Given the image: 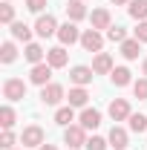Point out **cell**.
I'll list each match as a JSON object with an SVG mask.
<instances>
[{"label": "cell", "mask_w": 147, "mask_h": 150, "mask_svg": "<svg viewBox=\"0 0 147 150\" xmlns=\"http://www.w3.org/2000/svg\"><path fill=\"white\" fill-rule=\"evenodd\" d=\"M64 142H66V147H72V150H78V147H87V130L78 124H69L66 127V133H64Z\"/></svg>", "instance_id": "1"}, {"label": "cell", "mask_w": 147, "mask_h": 150, "mask_svg": "<svg viewBox=\"0 0 147 150\" xmlns=\"http://www.w3.org/2000/svg\"><path fill=\"white\" fill-rule=\"evenodd\" d=\"M3 95H6L9 101H20V98H26V84H23L20 78H9V81L3 84Z\"/></svg>", "instance_id": "2"}, {"label": "cell", "mask_w": 147, "mask_h": 150, "mask_svg": "<svg viewBox=\"0 0 147 150\" xmlns=\"http://www.w3.org/2000/svg\"><path fill=\"white\" fill-rule=\"evenodd\" d=\"M81 46L87 49V52H101V46H104V38L98 29H87L84 35H81Z\"/></svg>", "instance_id": "3"}, {"label": "cell", "mask_w": 147, "mask_h": 150, "mask_svg": "<svg viewBox=\"0 0 147 150\" xmlns=\"http://www.w3.org/2000/svg\"><path fill=\"white\" fill-rule=\"evenodd\" d=\"M58 29H61V26H58V20L52 18V15H40V18H37V23H35V32H37L40 38L58 35Z\"/></svg>", "instance_id": "4"}, {"label": "cell", "mask_w": 147, "mask_h": 150, "mask_svg": "<svg viewBox=\"0 0 147 150\" xmlns=\"http://www.w3.org/2000/svg\"><path fill=\"white\" fill-rule=\"evenodd\" d=\"M20 142H23V147H40L43 144V130L37 124H29L23 130V136H20Z\"/></svg>", "instance_id": "5"}, {"label": "cell", "mask_w": 147, "mask_h": 150, "mask_svg": "<svg viewBox=\"0 0 147 150\" xmlns=\"http://www.w3.org/2000/svg\"><path fill=\"white\" fill-rule=\"evenodd\" d=\"M29 78H32V84H37V87H46V84H52V81H49V78H52V67H49V64H35Z\"/></svg>", "instance_id": "6"}, {"label": "cell", "mask_w": 147, "mask_h": 150, "mask_svg": "<svg viewBox=\"0 0 147 150\" xmlns=\"http://www.w3.org/2000/svg\"><path fill=\"white\" fill-rule=\"evenodd\" d=\"M40 98H43V104L55 107V104H61V98H64V87H61V84H46V87L40 90Z\"/></svg>", "instance_id": "7"}, {"label": "cell", "mask_w": 147, "mask_h": 150, "mask_svg": "<svg viewBox=\"0 0 147 150\" xmlns=\"http://www.w3.org/2000/svg\"><path fill=\"white\" fill-rule=\"evenodd\" d=\"M133 112H130V104H127V98H115L110 104V118L112 121H124V118H130Z\"/></svg>", "instance_id": "8"}, {"label": "cell", "mask_w": 147, "mask_h": 150, "mask_svg": "<svg viewBox=\"0 0 147 150\" xmlns=\"http://www.w3.org/2000/svg\"><path fill=\"white\" fill-rule=\"evenodd\" d=\"M58 40H61L64 46H66V43L72 46L75 40H81V35H78V29H75V23H64V26L58 29Z\"/></svg>", "instance_id": "9"}, {"label": "cell", "mask_w": 147, "mask_h": 150, "mask_svg": "<svg viewBox=\"0 0 147 150\" xmlns=\"http://www.w3.org/2000/svg\"><path fill=\"white\" fill-rule=\"evenodd\" d=\"M46 64H49L52 69H61V67H66V49H64V46H55V49H49V52H46Z\"/></svg>", "instance_id": "10"}, {"label": "cell", "mask_w": 147, "mask_h": 150, "mask_svg": "<svg viewBox=\"0 0 147 150\" xmlns=\"http://www.w3.org/2000/svg\"><path fill=\"white\" fill-rule=\"evenodd\" d=\"M92 75H95V72H92L90 67H75L72 72H69V78H72L75 87H87V84L92 81Z\"/></svg>", "instance_id": "11"}, {"label": "cell", "mask_w": 147, "mask_h": 150, "mask_svg": "<svg viewBox=\"0 0 147 150\" xmlns=\"http://www.w3.org/2000/svg\"><path fill=\"white\" fill-rule=\"evenodd\" d=\"M92 72L95 75H104V72H112V58L107 52H98L95 61H92Z\"/></svg>", "instance_id": "12"}, {"label": "cell", "mask_w": 147, "mask_h": 150, "mask_svg": "<svg viewBox=\"0 0 147 150\" xmlns=\"http://www.w3.org/2000/svg\"><path fill=\"white\" fill-rule=\"evenodd\" d=\"M98 124H101V112L98 110H90V107H87V110L81 112V127H84V130H95Z\"/></svg>", "instance_id": "13"}, {"label": "cell", "mask_w": 147, "mask_h": 150, "mask_svg": "<svg viewBox=\"0 0 147 150\" xmlns=\"http://www.w3.org/2000/svg\"><path fill=\"white\" fill-rule=\"evenodd\" d=\"M66 15H69V20H84L87 18V6H84V0H69L66 3Z\"/></svg>", "instance_id": "14"}, {"label": "cell", "mask_w": 147, "mask_h": 150, "mask_svg": "<svg viewBox=\"0 0 147 150\" xmlns=\"http://www.w3.org/2000/svg\"><path fill=\"white\" fill-rule=\"evenodd\" d=\"M127 130H124V127H112L110 130V147H115V150H124L127 147Z\"/></svg>", "instance_id": "15"}, {"label": "cell", "mask_w": 147, "mask_h": 150, "mask_svg": "<svg viewBox=\"0 0 147 150\" xmlns=\"http://www.w3.org/2000/svg\"><path fill=\"white\" fill-rule=\"evenodd\" d=\"M112 26V18L107 9H95L92 12V29H110Z\"/></svg>", "instance_id": "16"}, {"label": "cell", "mask_w": 147, "mask_h": 150, "mask_svg": "<svg viewBox=\"0 0 147 150\" xmlns=\"http://www.w3.org/2000/svg\"><path fill=\"white\" fill-rule=\"evenodd\" d=\"M87 98H90V93L84 87H72L69 90V107H87Z\"/></svg>", "instance_id": "17"}, {"label": "cell", "mask_w": 147, "mask_h": 150, "mask_svg": "<svg viewBox=\"0 0 147 150\" xmlns=\"http://www.w3.org/2000/svg\"><path fill=\"white\" fill-rule=\"evenodd\" d=\"M139 43H141V40H136V38H133V40H124V43H121V55L127 58V61H136L139 52H141V46H139Z\"/></svg>", "instance_id": "18"}, {"label": "cell", "mask_w": 147, "mask_h": 150, "mask_svg": "<svg viewBox=\"0 0 147 150\" xmlns=\"http://www.w3.org/2000/svg\"><path fill=\"white\" fill-rule=\"evenodd\" d=\"M130 75H133V72H130L127 67H115V69L110 72V78H112L115 87H127V84H130Z\"/></svg>", "instance_id": "19"}, {"label": "cell", "mask_w": 147, "mask_h": 150, "mask_svg": "<svg viewBox=\"0 0 147 150\" xmlns=\"http://www.w3.org/2000/svg\"><path fill=\"white\" fill-rule=\"evenodd\" d=\"M130 15L136 20H147V0H130Z\"/></svg>", "instance_id": "20"}, {"label": "cell", "mask_w": 147, "mask_h": 150, "mask_svg": "<svg viewBox=\"0 0 147 150\" xmlns=\"http://www.w3.org/2000/svg\"><path fill=\"white\" fill-rule=\"evenodd\" d=\"M127 121H130V130L133 133H144L147 130V115H141V112H133Z\"/></svg>", "instance_id": "21"}, {"label": "cell", "mask_w": 147, "mask_h": 150, "mask_svg": "<svg viewBox=\"0 0 147 150\" xmlns=\"http://www.w3.org/2000/svg\"><path fill=\"white\" fill-rule=\"evenodd\" d=\"M23 55H26V61H29V64H32V67H35V64H40V61H43V49H40V46H37V43H29V46H26V52H23Z\"/></svg>", "instance_id": "22"}, {"label": "cell", "mask_w": 147, "mask_h": 150, "mask_svg": "<svg viewBox=\"0 0 147 150\" xmlns=\"http://www.w3.org/2000/svg\"><path fill=\"white\" fill-rule=\"evenodd\" d=\"M15 58H18V49H15V43H12V40H6V43L0 46V61H3V64H12Z\"/></svg>", "instance_id": "23"}, {"label": "cell", "mask_w": 147, "mask_h": 150, "mask_svg": "<svg viewBox=\"0 0 147 150\" xmlns=\"http://www.w3.org/2000/svg\"><path fill=\"white\" fill-rule=\"evenodd\" d=\"M55 121L61 124V127H69V121H75V112H72V107H61V110L55 112Z\"/></svg>", "instance_id": "24"}, {"label": "cell", "mask_w": 147, "mask_h": 150, "mask_svg": "<svg viewBox=\"0 0 147 150\" xmlns=\"http://www.w3.org/2000/svg\"><path fill=\"white\" fill-rule=\"evenodd\" d=\"M12 38H18V40H26V43H29L32 29H29L26 23H12Z\"/></svg>", "instance_id": "25"}, {"label": "cell", "mask_w": 147, "mask_h": 150, "mask_svg": "<svg viewBox=\"0 0 147 150\" xmlns=\"http://www.w3.org/2000/svg\"><path fill=\"white\" fill-rule=\"evenodd\" d=\"M107 38H110L112 43H124L127 40V32H124V26H110L107 29Z\"/></svg>", "instance_id": "26"}, {"label": "cell", "mask_w": 147, "mask_h": 150, "mask_svg": "<svg viewBox=\"0 0 147 150\" xmlns=\"http://www.w3.org/2000/svg\"><path fill=\"white\" fill-rule=\"evenodd\" d=\"M0 124H3V130H12V124H15V110L12 107L0 110Z\"/></svg>", "instance_id": "27"}, {"label": "cell", "mask_w": 147, "mask_h": 150, "mask_svg": "<svg viewBox=\"0 0 147 150\" xmlns=\"http://www.w3.org/2000/svg\"><path fill=\"white\" fill-rule=\"evenodd\" d=\"M0 20L9 23V26L15 23V6H12V3H3V6H0Z\"/></svg>", "instance_id": "28"}, {"label": "cell", "mask_w": 147, "mask_h": 150, "mask_svg": "<svg viewBox=\"0 0 147 150\" xmlns=\"http://www.w3.org/2000/svg\"><path fill=\"white\" fill-rule=\"evenodd\" d=\"M133 93H136V98L147 101V78H139V81L133 84Z\"/></svg>", "instance_id": "29"}, {"label": "cell", "mask_w": 147, "mask_h": 150, "mask_svg": "<svg viewBox=\"0 0 147 150\" xmlns=\"http://www.w3.org/2000/svg\"><path fill=\"white\" fill-rule=\"evenodd\" d=\"M87 150H107V142L101 136H92V139H87Z\"/></svg>", "instance_id": "30"}, {"label": "cell", "mask_w": 147, "mask_h": 150, "mask_svg": "<svg viewBox=\"0 0 147 150\" xmlns=\"http://www.w3.org/2000/svg\"><path fill=\"white\" fill-rule=\"evenodd\" d=\"M12 144H15V133H12V130H3V136H0V147H3V150H12Z\"/></svg>", "instance_id": "31"}, {"label": "cell", "mask_w": 147, "mask_h": 150, "mask_svg": "<svg viewBox=\"0 0 147 150\" xmlns=\"http://www.w3.org/2000/svg\"><path fill=\"white\" fill-rule=\"evenodd\" d=\"M136 40L147 43V20H141V23H139V29H136Z\"/></svg>", "instance_id": "32"}, {"label": "cell", "mask_w": 147, "mask_h": 150, "mask_svg": "<svg viewBox=\"0 0 147 150\" xmlns=\"http://www.w3.org/2000/svg\"><path fill=\"white\" fill-rule=\"evenodd\" d=\"M43 6H46V0H26V9L29 12H43Z\"/></svg>", "instance_id": "33"}, {"label": "cell", "mask_w": 147, "mask_h": 150, "mask_svg": "<svg viewBox=\"0 0 147 150\" xmlns=\"http://www.w3.org/2000/svg\"><path fill=\"white\" fill-rule=\"evenodd\" d=\"M37 150H58V147H55V144H40Z\"/></svg>", "instance_id": "34"}, {"label": "cell", "mask_w": 147, "mask_h": 150, "mask_svg": "<svg viewBox=\"0 0 147 150\" xmlns=\"http://www.w3.org/2000/svg\"><path fill=\"white\" fill-rule=\"evenodd\" d=\"M141 72H144V78H147V58H144V64H141Z\"/></svg>", "instance_id": "35"}, {"label": "cell", "mask_w": 147, "mask_h": 150, "mask_svg": "<svg viewBox=\"0 0 147 150\" xmlns=\"http://www.w3.org/2000/svg\"><path fill=\"white\" fill-rule=\"evenodd\" d=\"M110 3H115V6H121V3H130V0H110Z\"/></svg>", "instance_id": "36"}, {"label": "cell", "mask_w": 147, "mask_h": 150, "mask_svg": "<svg viewBox=\"0 0 147 150\" xmlns=\"http://www.w3.org/2000/svg\"><path fill=\"white\" fill-rule=\"evenodd\" d=\"M6 3H9V0H6Z\"/></svg>", "instance_id": "37"}]
</instances>
